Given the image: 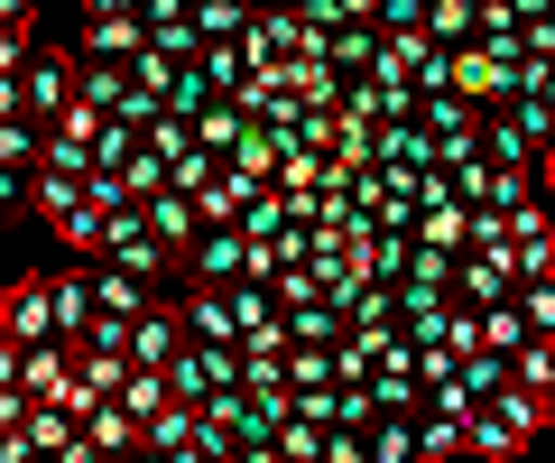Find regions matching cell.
<instances>
[{
	"mask_svg": "<svg viewBox=\"0 0 555 463\" xmlns=\"http://www.w3.org/2000/svg\"><path fill=\"white\" fill-rule=\"evenodd\" d=\"M379 28H389V38H408V28H426V0H379Z\"/></svg>",
	"mask_w": 555,
	"mask_h": 463,
	"instance_id": "obj_34",
	"label": "cell"
},
{
	"mask_svg": "<svg viewBox=\"0 0 555 463\" xmlns=\"http://www.w3.org/2000/svg\"><path fill=\"white\" fill-rule=\"evenodd\" d=\"M83 195H93V167H38V214L47 222L83 214Z\"/></svg>",
	"mask_w": 555,
	"mask_h": 463,
	"instance_id": "obj_14",
	"label": "cell"
},
{
	"mask_svg": "<svg viewBox=\"0 0 555 463\" xmlns=\"http://www.w3.org/2000/svg\"><path fill=\"white\" fill-rule=\"evenodd\" d=\"M416 454H426V463H463V454H473V426L444 417V408H426V417H416Z\"/></svg>",
	"mask_w": 555,
	"mask_h": 463,
	"instance_id": "obj_15",
	"label": "cell"
},
{
	"mask_svg": "<svg viewBox=\"0 0 555 463\" xmlns=\"http://www.w3.org/2000/svg\"><path fill=\"white\" fill-rule=\"evenodd\" d=\"M241 232H250V242H297L306 222H297V204H287V195L269 185V195H250V214H241Z\"/></svg>",
	"mask_w": 555,
	"mask_h": 463,
	"instance_id": "obj_17",
	"label": "cell"
},
{
	"mask_svg": "<svg viewBox=\"0 0 555 463\" xmlns=\"http://www.w3.org/2000/svg\"><path fill=\"white\" fill-rule=\"evenodd\" d=\"M436 167H444V140L426 121H389V130H379V177L416 185V177H436Z\"/></svg>",
	"mask_w": 555,
	"mask_h": 463,
	"instance_id": "obj_3",
	"label": "cell"
},
{
	"mask_svg": "<svg viewBox=\"0 0 555 463\" xmlns=\"http://www.w3.org/2000/svg\"><path fill=\"white\" fill-rule=\"evenodd\" d=\"M518 306H528V334L555 343V279H528V287H518Z\"/></svg>",
	"mask_w": 555,
	"mask_h": 463,
	"instance_id": "obj_28",
	"label": "cell"
},
{
	"mask_svg": "<svg viewBox=\"0 0 555 463\" xmlns=\"http://www.w3.org/2000/svg\"><path fill=\"white\" fill-rule=\"evenodd\" d=\"M0 389H28V343L0 324Z\"/></svg>",
	"mask_w": 555,
	"mask_h": 463,
	"instance_id": "obj_32",
	"label": "cell"
},
{
	"mask_svg": "<svg viewBox=\"0 0 555 463\" xmlns=\"http://www.w3.org/2000/svg\"><path fill=\"white\" fill-rule=\"evenodd\" d=\"M47 287H56V324H65V343H83V334H93V316H102V297H93V260L47 269Z\"/></svg>",
	"mask_w": 555,
	"mask_h": 463,
	"instance_id": "obj_8",
	"label": "cell"
},
{
	"mask_svg": "<svg viewBox=\"0 0 555 463\" xmlns=\"http://www.w3.org/2000/svg\"><path fill=\"white\" fill-rule=\"evenodd\" d=\"M204 83L232 102L241 83H250V47H241V38H214V47H204Z\"/></svg>",
	"mask_w": 555,
	"mask_h": 463,
	"instance_id": "obj_21",
	"label": "cell"
},
{
	"mask_svg": "<svg viewBox=\"0 0 555 463\" xmlns=\"http://www.w3.org/2000/svg\"><path fill=\"white\" fill-rule=\"evenodd\" d=\"M93 297H102V316L139 324L149 306H158V287H149V279H130V269H112V260H93Z\"/></svg>",
	"mask_w": 555,
	"mask_h": 463,
	"instance_id": "obj_10",
	"label": "cell"
},
{
	"mask_svg": "<svg viewBox=\"0 0 555 463\" xmlns=\"http://www.w3.org/2000/svg\"><path fill=\"white\" fill-rule=\"evenodd\" d=\"M250 20H259V10H241V0H195V28H204V38H250Z\"/></svg>",
	"mask_w": 555,
	"mask_h": 463,
	"instance_id": "obj_25",
	"label": "cell"
},
{
	"mask_svg": "<svg viewBox=\"0 0 555 463\" xmlns=\"http://www.w3.org/2000/svg\"><path fill=\"white\" fill-rule=\"evenodd\" d=\"M426 28H436V47L454 56V47L481 38V0H426Z\"/></svg>",
	"mask_w": 555,
	"mask_h": 463,
	"instance_id": "obj_18",
	"label": "cell"
},
{
	"mask_svg": "<svg viewBox=\"0 0 555 463\" xmlns=\"http://www.w3.org/2000/svg\"><path fill=\"white\" fill-rule=\"evenodd\" d=\"M185 334H195V343H241L232 287H195V297H185Z\"/></svg>",
	"mask_w": 555,
	"mask_h": 463,
	"instance_id": "obj_13",
	"label": "cell"
},
{
	"mask_svg": "<svg viewBox=\"0 0 555 463\" xmlns=\"http://www.w3.org/2000/svg\"><path fill=\"white\" fill-rule=\"evenodd\" d=\"M149 158H158V167L195 158V121H158V130H149Z\"/></svg>",
	"mask_w": 555,
	"mask_h": 463,
	"instance_id": "obj_29",
	"label": "cell"
},
{
	"mask_svg": "<svg viewBox=\"0 0 555 463\" xmlns=\"http://www.w3.org/2000/svg\"><path fill=\"white\" fill-rule=\"evenodd\" d=\"M83 436H93L102 454H139V445H149V426H139V417H130V408H120V399H102L93 417H83Z\"/></svg>",
	"mask_w": 555,
	"mask_h": 463,
	"instance_id": "obj_16",
	"label": "cell"
},
{
	"mask_svg": "<svg viewBox=\"0 0 555 463\" xmlns=\"http://www.w3.org/2000/svg\"><path fill=\"white\" fill-rule=\"evenodd\" d=\"M278 463H324V426L287 417V436H278Z\"/></svg>",
	"mask_w": 555,
	"mask_h": 463,
	"instance_id": "obj_30",
	"label": "cell"
},
{
	"mask_svg": "<svg viewBox=\"0 0 555 463\" xmlns=\"http://www.w3.org/2000/svg\"><path fill=\"white\" fill-rule=\"evenodd\" d=\"M0 445H10V426H0Z\"/></svg>",
	"mask_w": 555,
	"mask_h": 463,
	"instance_id": "obj_41",
	"label": "cell"
},
{
	"mask_svg": "<svg viewBox=\"0 0 555 463\" xmlns=\"http://www.w3.org/2000/svg\"><path fill=\"white\" fill-rule=\"evenodd\" d=\"M528 56H555V10H546V20H528Z\"/></svg>",
	"mask_w": 555,
	"mask_h": 463,
	"instance_id": "obj_37",
	"label": "cell"
},
{
	"mask_svg": "<svg viewBox=\"0 0 555 463\" xmlns=\"http://www.w3.org/2000/svg\"><path fill=\"white\" fill-rule=\"evenodd\" d=\"M185 269H195V287H241L250 279V232H241V222H214V232L185 250Z\"/></svg>",
	"mask_w": 555,
	"mask_h": 463,
	"instance_id": "obj_4",
	"label": "cell"
},
{
	"mask_svg": "<svg viewBox=\"0 0 555 463\" xmlns=\"http://www.w3.org/2000/svg\"><path fill=\"white\" fill-rule=\"evenodd\" d=\"M518 287H528V279H518L509 250H473V260H463V279H454V297H463V306H509Z\"/></svg>",
	"mask_w": 555,
	"mask_h": 463,
	"instance_id": "obj_9",
	"label": "cell"
},
{
	"mask_svg": "<svg viewBox=\"0 0 555 463\" xmlns=\"http://www.w3.org/2000/svg\"><path fill=\"white\" fill-rule=\"evenodd\" d=\"M185 343H195V334H185V306H149V316L130 324V362L139 371H177Z\"/></svg>",
	"mask_w": 555,
	"mask_h": 463,
	"instance_id": "obj_6",
	"label": "cell"
},
{
	"mask_svg": "<svg viewBox=\"0 0 555 463\" xmlns=\"http://www.w3.org/2000/svg\"><path fill=\"white\" fill-rule=\"evenodd\" d=\"M416 250L473 260V204H426V222H416Z\"/></svg>",
	"mask_w": 555,
	"mask_h": 463,
	"instance_id": "obj_11",
	"label": "cell"
},
{
	"mask_svg": "<svg viewBox=\"0 0 555 463\" xmlns=\"http://www.w3.org/2000/svg\"><path fill=\"white\" fill-rule=\"evenodd\" d=\"M463 389H473V399L491 408L500 389H518V362H509V352H473V362H463Z\"/></svg>",
	"mask_w": 555,
	"mask_h": 463,
	"instance_id": "obj_22",
	"label": "cell"
},
{
	"mask_svg": "<svg viewBox=\"0 0 555 463\" xmlns=\"http://www.w3.org/2000/svg\"><path fill=\"white\" fill-rule=\"evenodd\" d=\"M546 426H555V417L528 399V389H500L491 408H473V454H481V463H509V454H528Z\"/></svg>",
	"mask_w": 555,
	"mask_h": 463,
	"instance_id": "obj_1",
	"label": "cell"
},
{
	"mask_svg": "<svg viewBox=\"0 0 555 463\" xmlns=\"http://www.w3.org/2000/svg\"><path fill=\"white\" fill-rule=\"evenodd\" d=\"M28 417H38V399H28V389H0V426H10V436H20Z\"/></svg>",
	"mask_w": 555,
	"mask_h": 463,
	"instance_id": "obj_35",
	"label": "cell"
},
{
	"mask_svg": "<svg viewBox=\"0 0 555 463\" xmlns=\"http://www.w3.org/2000/svg\"><path fill=\"white\" fill-rule=\"evenodd\" d=\"M0 324H10L28 352H38V343H65V324H56V287H47V279H20V287H10V297H0Z\"/></svg>",
	"mask_w": 555,
	"mask_h": 463,
	"instance_id": "obj_7",
	"label": "cell"
},
{
	"mask_svg": "<svg viewBox=\"0 0 555 463\" xmlns=\"http://www.w3.org/2000/svg\"><path fill=\"white\" fill-rule=\"evenodd\" d=\"M371 463H426L416 454V417H379L371 426Z\"/></svg>",
	"mask_w": 555,
	"mask_h": 463,
	"instance_id": "obj_24",
	"label": "cell"
},
{
	"mask_svg": "<svg viewBox=\"0 0 555 463\" xmlns=\"http://www.w3.org/2000/svg\"><path fill=\"white\" fill-rule=\"evenodd\" d=\"M20 204H38V167H0V214H20Z\"/></svg>",
	"mask_w": 555,
	"mask_h": 463,
	"instance_id": "obj_31",
	"label": "cell"
},
{
	"mask_svg": "<svg viewBox=\"0 0 555 463\" xmlns=\"http://www.w3.org/2000/svg\"><path fill=\"white\" fill-rule=\"evenodd\" d=\"M149 56V10L139 20H83L75 28V65H139Z\"/></svg>",
	"mask_w": 555,
	"mask_h": 463,
	"instance_id": "obj_5",
	"label": "cell"
},
{
	"mask_svg": "<svg viewBox=\"0 0 555 463\" xmlns=\"http://www.w3.org/2000/svg\"><path fill=\"white\" fill-rule=\"evenodd\" d=\"M250 130H259V121H250V112H241V102H214V112H204V121H195V149H204V158H222V167H232Z\"/></svg>",
	"mask_w": 555,
	"mask_h": 463,
	"instance_id": "obj_12",
	"label": "cell"
},
{
	"mask_svg": "<svg viewBox=\"0 0 555 463\" xmlns=\"http://www.w3.org/2000/svg\"><path fill=\"white\" fill-rule=\"evenodd\" d=\"M287 381H297V389H343V371H334V352L297 343V352H287Z\"/></svg>",
	"mask_w": 555,
	"mask_h": 463,
	"instance_id": "obj_26",
	"label": "cell"
},
{
	"mask_svg": "<svg viewBox=\"0 0 555 463\" xmlns=\"http://www.w3.org/2000/svg\"><path fill=\"white\" fill-rule=\"evenodd\" d=\"M0 28H38V0H0Z\"/></svg>",
	"mask_w": 555,
	"mask_h": 463,
	"instance_id": "obj_38",
	"label": "cell"
},
{
	"mask_svg": "<svg viewBox=\"0 0 555 463\" xmlns=\"http://www.w3.org/2000/svg\"><path fill=\"white\" fill-rule=\"evenodd\" d=\"M528 343H537V334H528V306H518V297H509V306H481V352H509V362H518Z\"/></svg>",
	"mask_w": 555,
	"mask_h": 463,
	"instance_id": "obj_20",
	"label": "cell"
},
{
	"mask_svg": "<svg viewBox=\"0 0 555 463\" xmlns=\"http://www.w3.org/2000/svg\"><path fill=\"white\" fill-rule=\"evenodd\" d=\"M324 463H371V436H361V426H334V436H324Z\"/></svg>",
	"mask_w": 555,
	"mask_h": 463,
	"instance_id": "obj_33",
	"label": "cell"
},
{
	"mask_svg": "<svg viewBox=\"0 0 555 463\" xmlns=\"http://www.w3.org/2000/svg\"><path fill=\"white\" fill-rule=\"evenodd\" d=\"M149 0H83V20H139Z\"/></svg>",
	"mask_w": 555,
	"mask_h": 463,
	"instance_id": "obj_36",
	"label": "cell"
},
{
	"mask_svg": "<svg viewBox=\"0 0 555 463\" xmlns=\"http://www.w3.org/2000/svg\"><path fill=\"white\" fill-rule=\"evenodd\" d=\"M518 389L555 417V343H528V352H518Z\"/></svg>",
	"mask_w": 555,
	"mask_h": 463,
	"instance_id": "obj_23",
	"label": "cell"
},
{
	"mask_svg": "<svg viewBox=\"0 0 555 463\" xmlns=\"http://www.w3.org/2000/svg\"><path fill=\"white\" fill-rule=\"evenodd\" d=\"M324 56H334L343 75H371V65L389 56V28H371V20H361V28H334V47H324Z\"/></svg>",
	"mask_w": 555,
	"mask_h": 463,
	"instance_id": "obj_19",
	"label": "cell"
},
{
	"mask_svg": "<svg viewBox=\"0 0 555 463\" xmlns=\"http://www.w3.org/2000/svg\"><path fill=\"white\" fill-rule=\"evenodd\" d=\"M47 158V130L38 121H0V167H38Z\"/></svg>",
	"mask_w": 555,
	"mask_h": 463,
	"instance_id": "obj_27",
	"label": "cell"
},
{
	"mask_svg": "<svg viewBox=\"0 0 555 463\" xmlns=\"http://www.w3.org/2000/svg\"><path fill=\"white\" fill-rule=\"evenodd\" d=\"M537 204H555V149L537 158Z\"/></svg>",
	"mask_w": 555,
	"mask_h": 463,
	"instance_id": "obj_39",
	"label": "cell"
},
{
	"mask_svg": "<svg viewBox=\"0 0 555 463\" xmlns=\"http://www.w3.org/2000/svg\"><path fill=\"white\" fill-rule=\"evenodd\" d=\"M278 10H306V0H278Z\"/></svg>",
	"mask_w": 555,
	"mask_h": 463,
	"instance_id": "obj_40",
	"label": "cell"
},
{
	"mask_svg": "<svg viewBox=\"0 0 555 463\" xmlns=\"http://www.w3.org/2000/svg\"><path fill=\"white\" fill-rule=\"evenodd\" d=\"M20 93H28V121H38V130H56L65 112H75V56L38 47V56H28V75H20Z\"/></svg>",
	"mask_w": 555,
	"mask_h": 463,
	"instance_id": "obj_2",
	"label": "cell"
}]
</instances>
